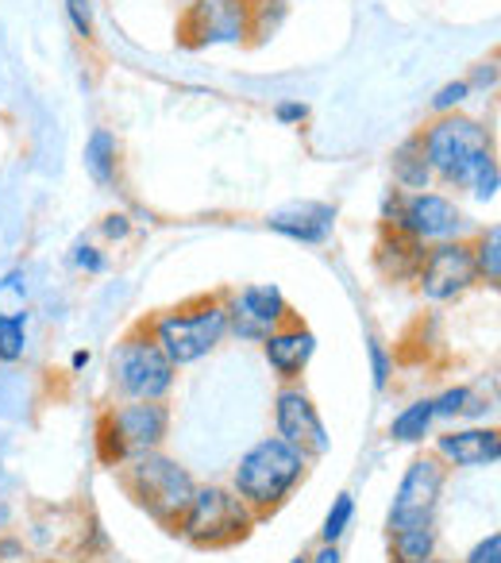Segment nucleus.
I'll return each mask as SVG.
<instances>
[{
	"label": "nucleus",
	"instance_id": "nucleus-1",
	"mask_svg": "<svg viewBox=\"0 0 501 563\" xmlns=\"http://www.w3.org/2000/svg\"><path fill=\"white\" fill-rule=\"evenodd\" d=\"M421 151L428 158V170L439 186L455 194H470L475 201H493L501 189L498 147H493V128L467 112H447L432 117L416 132Z\"/></svg>",
	"mask_w": 501,
	"mask_h": 563
},
{
	"label": "nucleus",
	"instance_id": "nucleus-2",
	"mask_svg": "<svg viewBox=\"0 0 501 563\" xmlns=\"http://www.w3.org/2000/svg\"><path fill=\"white\" fill-rule=\"evenodd\" d=\"M309 463L313 460L293 444H286L282 437H263L232 467V490L250 514L267 521L270 514H278L298 494V486L309 475Z\"/></svg>",
	"mask_w": 501,
	"mask_h": 563
},
{
	"label": "nucleus",
	"instance_id": "nucleus-3",
	"mask_svg": "<svg viewBox=\"0 0 501 563\" xmlns=\"http://www.w3.org/2000/svg\"><path fill=\"white\" fill-rule=\"evenodd\" d=\"M116 478L124 486V494L166 532H178L181 517H186L189 501H193V475H189L186 463H178L174 455L147 452L140 460H127L116 467Z\"/></svg>",
	"mask_w": 501,
	"mask_h": 563
},
{
	"label": "nucleus",
	"instance_id": "nucleus-4",
	"mask_svg": "<svg viewBox=\"0 0 501 563\" xmlns=\"http://www.w3.org/2000/svg\"><path fill=\"white\" fill-rule=\"evenodd\" d=\"M147 324L174 367H193L227 340V306L224 298H197L170 313H158Z\"/></svg>",
	"mask_w": 501,
	"mask_h": 563
},
{
	"label": "nucleus",
	"instance_id": "nucleus-5",
	"mask_svg": "<svg viewBox=\"0 0 501 563\" xmlns=\"http://www.w3.org/2000/svg\"><path fill=\"white\" fill-rule=\"evenodd\" d=\"M170 406L166 401H120L104 409L97 424V455L104 467L116 471L120 463L158 452L170 437Z\"/></svg>",
	"mask_w": 501,
	"mask_h": 563
},
{
	"label": "nucleus",
	"instance_id": "nucleus-6",
	"mask_svg": "<svg viewBox=\"0 0 501 563\" xmlns=\"http://www.w3.org/2000/svg\"><path fill=\"white\" fill-rule=\"evenodd\" d=\"M178 383V367L151 336V324L140 321L120 336L112 352V386L124 401H166Z\"/></svg>",
	"mask_w": 501,
	"mask_h": 563
},
{
	"label": "nucleus",
	"instance_id": "nucleus-7",
	"mask_svg": "<svg viewBox=\"0 0 501 563\" xmlns=\"http://www.w3.org/2000/svg\"><path fill=\"white\" fill-rule=\"evenodd\" d=\"M255 525H259V517L235 498L232 486H197L174 537L201 548V552H216V548H232L247 540Z\"/></svg>",
	"mask_w": 501,
	"mask_h": 563
},
{
	"label": "nucleus",
	"instance_id": "nucleus-8",
	"mask_svg": "<svg viewBox=\"0 0 501 563\" xmlns=\"http://www.w3.org/2000/svg\"><path fill=\"white\" fill-rule=\"evenodd\" d=\"M467 212L455 197L439 194V189H421V194H401L390 189L382 197V228H398L421 247L447 240H467Z\"/></svg>",
	"mask_w": 501,
	"mask_h": 563
},
{
	"label": "nucleus",
	"instance_id": "nucleus-9",
	"mask_svg": "<svg viewBox=\"0 0 501 563\" xmlns=\"http://www.w3.org/2000/svg\"><path fill=\"white\" fill-rule=\"evenodd\" d=\"M186 47H240L250 40V0H189L178 20Z\"/></svg>",
	"mask_w": 501,
	"mask_h": 563
},
{
	"label": "nucleus",
	"instance_id": "nucleus-10",
	"mask_svg": "<svg viewBox=\"0 0 501 563\" xmlns=\"http://www.w3.org/2000/svg\"><path fill=\"white\" fill-rule=\"evenodd\" d=\"M447 486V467L436 460V455H416L413 463L401 475L398 490H393L390 501V532L398 529H416V525H436V509L439 498H444Z\"/></svg>",
	"mask_w": 501,
	"mask_h": 563
},
{
	"label": "nucleus",
	"instance_id": "nucleus-11",
	"mask_svg": "<svg viewBox=\"0 0 501 563\" xmlns=\"http://www.w3.org/2000/svg\"><path fill=\"white\" fill-rule=\"evenodd\" d=\"M413 282H416V290L428 301H436V306L467 298L478 286L475 258H470V240H447V243L424 247V258H421V266H416Z\"/></svg>",
	"mask_w": 501,
	"mask_h": 563
},
{
	"label": "nucleus",
	"instance_id": "nucleus-12",
	"mask_svg": "<svg viewBox=\"0 0 501 563\" xmlns=\"http://www.w3.org/2000/svg\"><path fill=\"white\" fill-rule=\"evenodd\" d=\"M227 306V336L243 340V344H263L275 329L290 321V301L278 290L275 282H255V286H240L235 294L224 298Z\"/></svg>",
	"mask_w": 501,
	"mask_h": 563
},
{
	"label": "nucleus",
	"instance_id": "nucleus-13",
	"mask_svg": "<svg viewBox=\"0 0 501 563\" xmlns=\"http://www.w3.org/2000/svg\"><path fill=\"white\" fill-rule=\"evenodd\" d=\"M275 437H282L286 444H293L298 452H305L309 460L329 455L332 437L324 429V417L316 413L313 398L301 390L298 383H282L275 398Z\"/></svg>",
	"mask_w": 501,
	"mask_h": 563
},
{
	"label": "nucleus",
	"instance_id": "nucleus-14",
	"mask_svg": "<svg viewBox=\"0 0 501 563\" xmlns=\"http://www.w3.org/2000/svg\"><path fill=\"white\" fill-rule=\"evenodd\" d=\"M267 228L293 243L305 247H321L336 232V205L329 201H290L282 209L267 212Z\"/></svg>",
	"mask_w": 501,
	"mask_h": 563
},
{
	"label": "nucleus",
	"instance_id": "nucleus-15",
	"mask_svg": "<svg viewBox=\"0 0 501 563\" xmlns=\"http://www.w3.org/2000/svg\"><path fill=\"white\" fill-rule=\"evenodd\" d=\"M436 460L444 463L447 471H475V467H493L501 460V437L498 429H482V424H470V429H452L436 437Z\"/></svg>",
	"mask_w": 501,
	"mask_h": 563
},
{
	"label": "nucleus",
	"instance_id": "nucleus-16",
	"mask_svg": "<svg viewBox=\"0 0 501 563\" xmlns=\"http://www.w3.org/2000/svg\"><path fill=\"white\" fill-rule=\"evenodd\" d=\"M313 355H316V336L301 321H293V317L263 340V360H267V367L282 383H298L309 363H313Z\"/></svg>",
	"mask_w": 501,
	"mask_h": 563
},
{
	"label": "nucleus",
	"instance_id": "nucleus-17",
	"mask_svg": "<svg viewBox=\"0 0 501 563\" xmlns=\"http://www.w3.org/2000/svg\"><path fill=\"white\" fill-rule=\"evenodd\" d=\"M424 258V247L416 240H409L405 232H398V228H382V235H378V247H375V263L378 271L386 274V278L401 282V278H416V266H421Z\"/></svg>",
	"mask_w": 501,
	"mask_h": 563
},
{
	"label": "nucleus",
	"instance_id": "nucleus-18",
	"mask_svg": "<svg viewBox=\"0 0 501 563\" xmlns=\"http://www.w3.org/2000/svg\"><path fill=\"white\" fill-rule=\"evenodd\" d=\"M390 174H393V186H398L401 194H421V189H432V186H436V178H432L428 158H424L416 132L409 135V140H401L398 147H393V155H390Z\"/></svg>",
	"mask_w": 501,
	"mask_h": 563
},
{
	"label": "nucleus",
	"instance_id": "nucleus-19",
	"mask_svg": "<svg viewBox=\"0 0 501 563\" xmlns=\"http://www.w3.org/2000/svg\"><path fill=\"white\" fill-rule=\"evenodd\" d=\"M81 163H86V174L93 178V186L112 189L120 178V140L109 132V128H93L86 140Z\"/></svg>",
	"mask_w": 501,
	"mask_h": 563
},
{
	"label": "nucleus",
	"instance_id": "nucleus-20",
	"mask_svg": "<svg viewBox=\"0 0 501 563\" xmlns=\"http://www.w3.org/2000/svg\"><path fill=\"white\" fill-rule=\"evenodd\" d=\"M436 525H416V529L390 532V563H424L436 555Z\"/></svg>",
	"mask_w": 501,
	"mask_h": 563
},
{
	"label": "nucleus",
	"instance_id": "nucleus-21",
	"mask_svg": "<svg viewBox=\"0 0 501 563\" xmlns=\"http://www.w3.org/2000/svg\"><path fill=\"white\" fill-rule=\"evenodd\" d=\"M432 424H436L432 398L409 401V406L390 421V437L398 440V444H424V440L432 437Z\"/></svg>",
	"mask_w": 501,
	"mask_h": 563
},
{
	"label": "nucleus",
	"instance_id": "nucleus-22",
	"mask_svg": "<svg viewBox=\"0 0 501 563\" xmlns=\"http://www.w3.org/2000/svg\"><path fill=\"white\" fill-rule=\"evenodd\" d=\"M470 258H475L478 282H486L490 290H498V282H501V224H486L482 232L470 240Z\"/></svg>",
	"mask_w": 501,
	"mask_h": 563
},
{
	"label": "nucleus",
	"instance_id": "nucleus-23",
	"mask_svg": "<svg viewBox=\"0 0 501 563\" xmlns=\"http://www.w3.org/2000/svg\"><path fill=\"white\" fill-rule=\"evenodd\" d=\"M486 409V401L478 398L470 386H452V390L432 398V413L436 421H463V417H478Z\"/></svg>",
	"mask_w": 501,
	"mask_h": 563
},
{
	"label": "nucleus",
	"instance_id": "nucleus-24",
	"mask_svg": "<svg viewBox=\"0 0 501 563\" xmlns=\"http://www.w3.org/2000/svg\"><path fill=\"white\" fill-rule=\"evenodd\" d=\"M27 355V309L0 313V363H20Z\"/></svg>",
	"mask_w": 501,
	"mask_h": 563
},
{
	"label": "nucleus",
	"instance_id": "nucleus-25",
	"mask_svg": "<svg viewBox=\"0 0 501 563\" xmlns=\"http://www.w3.org/2000/svg\"><path fill=\"white\" fill-rule=\"evenodd\" d=\"M286 24V0H250V40L267 43Z\"/></svg>",
	"mask_w": 501,
	"mask_h": 563
},
{
	"label": "nucleus",
	"instance_id": "nucleus-26",
	"mask_svg": "<svg viewBox=\"0 0 501 563\" xmlns=\"http://www.w3.org/2000/svg\"><path fill=\"white\" fill-rule=\"evenodd\" d=\"M352 517H355V498L352 494H336L324 514V529H321V544H339L347 529H352Z\"/></svg>",
	"mask_w": 501,
	"mask_h": 563
},
{
	"label": "nucleus",
	"instance_id": "nucleus-27",
	"mask_svg": "<svg viewBox=\"0 0 501 563\" xmlns=\"http://www.w3.org/2000/svg\"><path fill=\"white\" fill-rule=\"evenodd\" d=\"M470 86H467V78H452V81H444V86L432 93V117H447V112H463L467 109V101H470Z\"/></svg>",
	"mask_w": 501,
	"mask_h": 563
},
{
	"label": "nucleus",
	"instance_id": "nucleus-28",
	"mask_svg": "<svg viewBox=\"0 0 501 563\" xmlns=\"http://www.w3.org/2000/svg\"><path fill=\"white\" fill-rule=\"evenodd\" d=\"M70 263L78 266L81 274H104V271H109V251H101L97 243L78 240V243H74V251H70Z\"/></svg>",
	"mask_w": 501,
	"mask_h": 563
},
{
	"label": "nucleus",
	"instance_id": "nucleus-29",
	"mask_svg": "<svg viewBox=\"0 0 501 563\" xmlns=\"http://www.w3.org/2000/svg\"><path fill=\"white\" fill-rule=\"evenodd\" d=\"M66 4V20H70V27L78 32V40H93V4L89 0H63Z\"/></svg>",
	"mask_w": 501,
	"mask_h": 563
},
{
	"label": "nucleus",
	"instance_id": "nucleus-30",
	"mask_svg": "<svg viewBox=\"0 0 501 563\" xmlns=\"http://www.w3.org/2000/svg\"><path fill=\"white\" fill-rule=\"evenodd\" d=\"M367 355H370V378H375V390H386L390 386V375H393V360L378 340L367 344Z\"/></svg>",
	"mask_w": 501,
	"mask_h": 563
},
{
	"label": "nucleus",
	"instance_id": "nucleus-31",
	"mask_svg": "<svg viewBox=\"0 0 501 563\" xmlns=\"http://www.w3.org/2000/svg\"><path fill=\"white\" fill-rule=\"evenodd\" d=\"M467 86H470V93H493V89H498V58L493 55L482 58V63L467 74Z\"/></svg>",
	"mask_w": 501,
	"mask_h": 563
},
{
	"label": "nucleus",
	"instance_id": "nucleus-32",
	"mask_svg": "<svg viewBox=\"0 0 501 563\" xmlns=\"http://www.w3.org/2000/svg\"><path fill=\"white\" fill-rule=\"evenodd\" d=\"M275 120L282 128H301L309 120V104L301 97H286V101L275 104Z\"/></svg>",
	"mask_w": 501,
	"mask_h": 563
},
{
	"label": "nucleus",
	"instance_id": "nucleus-33",
	"mask_svg": "<svg viewBox=\"0 0 501 563\" xmlns=\"http://www.w3.org/2000/svg\"><path fill=\"white\" fill-rule=\"evenodd\" d=\"M463 563H501V532H486V537L463 555Z\"/></svg>",
	"mask_w": 501,
	"mask_h": 563
},
{
	"label": "nucleus",
	"instance_id": "nucleus-34",
	"mask_svg": "<svg viewBox=\"0 0 501 563\" xmlns=\"http://www.w3.org/2000/svg\"><path fill=\"white\" fill-rule=\"evenodd\" d=\"M101 235L109 243H124L127 235H132V217H127V212H109V217L101 220Z\"/></svg>",
	"mask_w": 501,
	"mask_h": 563
},
{
	"label": "nucleus",
	"instance_id": "nucleus-35",
	"mask_svg": "<svg viewBox=\"0 0 501 563\" xmlns=\"http://www.w3.org/2000/svg\"><path fill=\"white\" fill-rule=\"evenodd\" d=\"M27 555L24 540L20 537H0V563H20Z\"/></svg>",
	"mask_w": 501,
	"mask_h": 563
},
{
	"label": "nucleus",
	"instance_id": "nucleus-36",
	"mask_svg": "<svg viewBox=\"0 0 501 563\" xmlns=\"http://www.w3.org/2000/svg\"><path fill=\"white\" fill-rule=\"evenodd\" d=\"M305 563H344V555H339L336 544H321L316 548V555H309Z\"/></svg>",
	"mask_w": 501,
	"mask_h": 563
},
{
	"label": "nucleus",
	"instance_id": "nucleus-37",
	"mask_svg": "<svg viewBox=\"0 0 501 563\" xmlns=\"http://www.w3.org/2000/svg\"><path fill=\"white\" fill-rule=\"evenodd\" d=\"M89 360H93V355H89V352H74L70 367H74V371H86V367H89Z\"/></svg>",
	"mask_w": 501,
	"mask_h": 563
},
{
	"label": "nucleus",
	"instance_id": "nucleus-38",
	"mask_svg": "<svg viewBox=\"0 0 501 563\" xmlns=\"http://www.w3.org/2000/svg\"><path fill=\"white\" fill-rule=\"evenodd\" d=\"M424 563H452V560H439V555H432V560H424Z\"/></svg>",
	"mask_w": 501,
	"mask_h": 563
},
{
	"label": "nucleus",
	"instance_id": "nucleus-39",
	"mask_svg": "<svg viewBox=\"0 0 501 563\" xmlns=\"http://www.w3.org/2000/svg\"><path fill=\"white\" fill-rule=\"evenodd\" d=\"M290 563H305V555H298V560H290Z\"/></svg>",
	"mask_w": 501,
	"mask_h": 563
}]
</instances>
